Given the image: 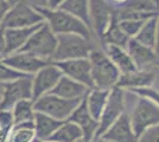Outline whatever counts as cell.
I'll return each instance as SVG.
<instances>
[{
	"instance_id": "obj_17",
	"label": "cell",
	"mask_w": 159,
	"mask_h": 142,
	"mask_svg": "<svg viewBox=\"0 0 159 142\" xmlns=\"http://www.w3.org/2000/svg\"><path fill=\"white\" fill-rule=\"evenodd\" d=\"M89 90L90 88H88L87 85L63 75L60 78V81L57 82L56 87L52 89L51 94L57 95V96L66 98V100L82 101L88 95Z\"/></svg>"
},
{
	"instance_id": "obj_9",
	"label": "cell",
	"mask_w": 159,
	"mask_h": 142,
	"mask_svg": "<svg viewBox=\"0 0 159 142\" xmlns=\"http://www.w3.org/2000/svg\"><path fill=\"white\" fill-rule=\"evenodd\" d=\"M32 75H26L5 83L0 109H12L17 102L32 100Z\"/></svg>"
},
{
	"instance_id": "obj_23",
	"label": "cell",
	"mask_w": 159,
	"mask_h": 142,
	"mask_svg": "<svg viewBox=\"0 0 159 142\" xmlns=\"http://www.w3.org/2000/svg\"><path fill=\"white\" fill-rule=\"evenodd\" d=\"M111 90H102V89L92 88L89 90L88 95L86 96L87 107L89 109L90 114L93 115L94 118L99 120L103 109L106 107L107 100L109 96Z\"/></svg>"
},
{
	"instance_id": "obj_30",
	"label": "cell",
	"mask_w": 159,
	"mask_h": 142,
	"mask_svg": "<svg viewBox=\"0 0 159 142\" xmlns=\"http://www.w3.org/2000/svg\"><path fill=\"white\" fill-rule=\"evenodd\" d=\"M23 76H26V75L21 74L19 71L12 69L11 67H8L0 58V82L6 83V82L13 81V80H17L19 77H23Z\"/></svg>"
},
{
	"instance_id": "obj_14",
	"label": "cell",
	"mask_w": 159,
	"mask_h": 142,
	"mask_svg": "<svg viewBox=\"0 0 159 142\" xmlns=\"http://www.w3.org/2000/svg\"><path fill=\"white\" fill-rule=\"evenodd\" d=\"M68 121L76 123L83 133V142H89L96 136L98 127H99V120L94 118L90 114L89 109L87 107L86 97L80 102V104L73 111V114L69 116Z\"/></svg>"
},
{
	"instance_id": "obj_46",
	"label": "cell",
	"mask_w": 159,
	"mask_h": 142,
	"mask_svg": "<svg viewBox=\"0 0 159 142\" xmlns=\"http://www.w3.org/2000/svg\"><path fill=\"white\" fill-rule=\"evenodd\" d=\"M154 65H156V67H157V68H159V59L157 62H156V63H154Z\"/></svg>"
},
{
	"instance_id": "obj_43",
	"label": "cell",
	"mask_w": 159,
	"mask_h": 142,
	"mask_svg": "<svg viewBox=\"0 0 159 142\" xmlns=\"http://www.w3.org/2000/svg\"><path fill=\"white\" fill-rule=\"evenodd\" d=\"M33 142H53L51 140H42V139H36Z\"/></svg>"
},
{
	"instance_id": "obj_8",
	"label": "cell",
	"mask_w": 159,
	"mask_h": 142,
	"mask_svg": "<svg viewBox=\"0 0 159 142\" xmlns=\"http://www.w3.org/2000/svg\"><path fill=\"white\" fill-rule=\"evenodd\" d=\"M125 91L126 90L119 88V87H115L109 91L106 107L99 118V127H98L95 137L102 135L120 116L126 113V110H125L126 109L125 107Z\"/></svg>"
},
{
	"instance_id": "obj_42",
	"label": "cell",
	"mask_w": 159,
	"mask_h": 142,
	"mask_svg": "<svg viewBox=\"0 0 159 142\" xmlns=\"http://www.w3.org/2000/svg\"><path fill=\"white\" fill-rule=\"evenodd\" d=\"M7 1H8V4H10L11 6H13V5H16V4H17L19 0H7Z\"/></svg>"
},
{
	"instance_id": "obj_44",
	"label": "cell",
	"mask_w": 159,
	"mask_h": 142,
	"mask_svg": "<svg viewBox=\"0 0 159 142\" xmlns=\"http://www.w3.org/2000/svg\"><path fill=\"white\" fill-rule=\"evenodd\" d=\"M150 1H151V2H153V4H154L157 7H159V0H150Z\"/></svg>"
},
{
	"instance_id": "obj_18",
	"label": "cell",
	"mask_w": 159,
	"mask_h": 142,
	"mask_svg": "<svg viewBox=\"0 0 159 142\" xmlns=\"http://www.w3.org/2000/svg\"><path fill=\"white\" fill-rule=\"evenodd\" d=\"M127 51L138 69H148L159 59V56L154 49L146 46L144 44L131 38L127 44Z\"/></svg>"
},
{
	"instance_id": "obj_45",
	"label": "cell",
	"mask_w": 159,
	"mask_h": 142,
	"mask_svg": "<svg viewBox=\"0 0 159 142\" xmlns=\"http://www.w3.org/2000/svg\"><path fill=\"white\" fill-rule=\"evenodd\" d=\"M113 2H126L127 0H112Z\"/></svg>"
},
{
	"instance_id": "obj_31",
	"label": "cell",
	"mask_w": 159,
	"mask_h": 142,
	"mask_svg": "<svg viewBox=\"0 0 159 142\" xmlns=\"http://www.w3.org/2000/svg\"><path fill=\"white\" fill-rule=\"evenodd\" d=\"M129 93L137 95V96H144V97L148 98L150 101H152L154 104H157L159 107V91L157 89L152 88V87H145V88L129 90Z\"/></svg>"
},
{
	"instance_id": "obj_20",
	"label": "cell",
	"mask_w": 159,
	"mask_h": 142,
	"mask_svg": "<svg viewBox=\"0 0 159 142\" xmlns=\"http://www.w3.org/2000/svg\"><path fill=\"white\" fill-rule=\"evenodd\" d=\"M102 49L105 50L107 56L111 58V61L116 65V68L119 69L121 74L131 72V71H134L138 69L135 67L133 59L131 58L127 49L112 45V44H105Z\"/></svg>"
},
{
	"instance_id": "obj_28",
	"label": "cell",
	"mask_w": 159,
	"mask_h": 142,
	"mask_svg": "<svg viewBox=\"0 0 159 142\" xmlns=\"http://www.w3.org/2000/svg\"><path fill=\"white\" fill-rule=\"evenodd\" d=\"M11 110L13 114L14 124L30 122L34 120L36 110H34L32 100H23V101L17 102Z\"/></svg>"
},
{
	"instance_id": "obj_4",
	"label": "cell",
	"mask_w": 159,
	"mask_h": 142,
	"mask_svg": "<svg viewBox=\"0 0 159 142\" xmlns=\"http://www.w3.org/2000/svg\"><path fill=\"white\" fill-rule=\"evenodd\" d=\"M56 47H57V34L53 33V31L48 25L47 21H44L33 32L32 36L29 38V41L19 51L29 52L38 58L52 62Z\"/></svg>"
},
{
	"instance_id": "obj_3",
	"label": "cell",
	"mask_w": 159,
	"mask_h": 142,
	"mask_svg": "<svg viewBox=\"0 0 159 142\" xmlns=\"http://www.w3.org/2000/svg\"><path fill=\"white\" fill-rule=\"evenodd\" d=\"M93 41L77 33L57 34V47L52 62L68 61L76 58H88L94 49Z\"/></svg>"
},
{
	"instance_id": "obj_36",
	"label": "cell",
	"mask_w": 159,
	"mask_h": 142,
	"mask_svg": "<svg viewBox=\"0 0 159 142\" xmlns=\"http://www.w3.org/2000/svg\"><path fill=\"white\" fill-rule=\"evenodd\" d=\"M5 52V28L0 26V58H2Z\"/></svg>"
},
{
	"instance_id": "obj_33",
	"label": "cell",
	"mask_w": 159,
	"mask_h": 142,
	"mask_svg": "<svg viewBox=\"0 0 159 142\" xmlns=\"http://www.w3.org/2000/svg\"><path fill=\"white\" fill-rule=\"evenodd\" d=\"M13 126L14 120L12 110L11 109H0V128L11 130Z\"/></svg>"
},
{
	"instance_id": "obj_13",
	"label": "cell",
	"mask_w": 159,
	"mask_h": 142,
	"mask_svg": "<svg viewBox=\"0 0 159 142\" xmlns=\"http://www.w3.org/2000/svg\"><path fill=\"white\" fill-rule=\"evenodd\" d=\"M1 59L5 64H7L8 67H11L14 70L19 71L21 74L32 75V76L36 72H38L42 68H44L45 65L52 63V62L38 58L29 52H23V51H17V52L8 54Z\"/></svg>"
},
{
	"instance_id": "obj_16",
	"label": "cell",
	"mask_w": 159,
	"mask_h": 142,
	"mask_svg": "<svg viewBox=\"0 0 159 142\" xmlns=\"http://www.w3.org/2000/svg\"><path fill=\"white\" fill-rule=\"evenodd\" d=\"M156 78V74L148 69H137L131 72L120 75L116 87L124 90H133L138 88L152 87Z\"/></svg>"
},
{
	"instance_id": "obj_1",
	"label": "cell",
	"mask_w": 159,
	"mask_h": 142,
	"mask_svg": "<svg viewBox=\"0 0 159 142\" xmlns=\"http://www.w3.org/2000/svg\"><path fill=\"white\" fill-rule=\"evenodd\" d=\"M92 65V78L94 88L112 90L116 87L120 78V70L111 61L102 47H94L89 54Z\"/></svg>"
},
{
	"instance_id": "obj_38",
	"label": "cell",
	"mask_w": 159,
	"mask_h": 142,
	"mask_svg": "<svg viewBox=\"0 0 159 142\" xmlns=\"http://www.w3.org/2000/svg\"><path fill=\"white\" fill-rule=\"evenodd\" d=\"M8 133H10V130H8V129L0 128V142H7V139H8Z\"/></svg>"
},
{
	"instance_id": "obj_15",
	"label": "cell",
	"mask_w": 159,
	"mask_h": 142,
	"mask_svg": "<svg viewBox=\"0 0 159 142\" xmlns=\"http://www.w3.org/2000/svg\"><path fill=\"white\" fill-rule=\"evenodd\" d=\"M101 136L109 142H137L138 139L127 113L120 116Z\"/></svg>"
},
{
	"instance_id": "obj_7",
	"label": "cell",
	"mask_w": 159,
	"mask_h": 142,
	"mask_svg": "<svg viewBox=\"0 0 159 142\" xmlns=\"http://www.w3.org/2000/svg\"><path fill=\"white\" fill-rule=\"evenodd\" d=\"M128 115L138 137L145 129L159 123V107L144 96H137V102Z\"/></svg>"
},
{
	"instance_id": "obj_10",
	"label": "cell",
	"mask_w": 159,
	"mask_h": 142,
	"mask_svg": "<svg viewBox=\"0 0 159 142\" xmlns=\"http://www.w3.org/2000/svg\"><path fill=\"white\" fill-rule=\"evenodd\" d=\"M62 76V71L53 62L36 72L32 77V101L51 93Z\"/></svg>"
},
{
	"instance_id": "obj_11",
	"label": "cell",
	"mask_w": 159,
	"mask_h": 142,
	"mask_svg": "<svg viewBox=\"0 0 159 142\" xmlns=\"http://www.w3.org/2000/svg\"><path fill=\"white\" fill-rule=\"evenodd\" d=\"M89 15L92 32L102 41V37L114 15L112 6L106 0H89Z\"/></svg>"
},
{
	"instance_id": "obj_21",
	"label": "cell",
	"mask_w": 159,
	"mask_h": 142,
	"mask_svg": "<svg viewBox=\"0 0 159 142\" xmlns=\"http://www.w3.org/2000/svg\"><path fill=\"white\" fill-rule=\"evenodd\" d=\"M33 122H34V129H36V136H37L36 139L49 140L64 121H60L47 114L36 111Z\"/></svg>"
},
{
	"instance_id": "obj_34",
	"label": "cell",
	"mask_w": 159,
	"mask_h": 142,
	"mask_svg": "<svg viewBox=\"0 0 159 142\" xmlns=\"http://www.w3.org/2000/svg\"><path fill=\"white\" fill-rule=\"evenodd\" d=\"M24 1L27 2L30 6H32L33 8H36L37 11L49 7V0H24Z\"/></svg>"
},
{
	"instance_id": "obj_40",
	"label": "cell",
	"mask_w": 159,
	"mask_h": 142,
	"mask_svg": "<svg viewBox=\"0 0 159 142\" xmlns=\"http://www.w3.org/2000/svg\"><path fill=\"white\" fill-rule=\"evenodd\" d=\"M81 142H83V141H81ZM89 142H109V141H107L106 139H103L102 136H99V137H95V139H93L92 141H89Z\"/></svg>"
},
{
	"instance_id": "obj_26",
	"label": "cell",
	"mask_w": 159,
	"mask_h": 142,
	"mask_svg": "<svg viewBox=\"0 0 159 142\" xmlns=\"http://www.w3.org/2000/svg\"><path fill=\"white\" fill-rule=\"evenodd\" d=\"M34 122H24L14 124L8 133L7 142H33L36 140Z\"/></svg>"
},
{
	"instance_id": "obj_41",
	"label": "cell",
	"mask_w": 159,
	"mask_h": 142,
	"mask_svg": "<svg viewBox=\"0 0 159 142\" xmlns=\"http://www.w3.org/2000/svg\"><path fill=\"white\" fill-rule=\"evenodd\" d=\"M4 87H5V83L0 82V102H1V97H2V93H4Z\"/></svg>"
},
{
	"instance_id": "obj_27",
	"label": "cell",
	"mask_w": 159,
	"mask_h": 142,
	"mask_svg": "<svg viewBox=\"0 0 159 142\" xmlns=\"http://www.w3.org/2000/svg\"><path fill=\"white\" fill-rule=\"evenodd\" d=\"M158 17L154 15L152 18H148L145 20L143 27L140 28L138 34L134 37L135 41L144 44L146 46L154 49L156 46V39H157V24H158Z\"/></svg>"
},
{
	"instance_id": "obj_35",
	"label": "cell",
	"mask_w": 159,
	"mask_h": 142,
	"mask_svg": "<svg viewBox=\"0 0 159 142\" xmlns=\"http://www.w3.org/2000/svg\"><path fill=\"white\" fill-rule=\"evenodd\" d=\"M10 8H11V5L8 4L7 0H0V24H1L2 19L5 18L6 13L10 11Z\"/></svg>"
},
{
	"instance_id": "obj_19",
	"label": "cell",
	"mask_w": 159,
	"mask_h": 142,
	"mask_svg": "<svg viewBox=\"0 0 159 142\" xmlns=\"http://www.w3.org/2000/svg\"><path fill=\"white\" fill-rule=\"evenodd\" d=\"M40 25L42 24L31 27L5 28V52H4L2 58L8 56V54H12L17 51H19L20 49L25 45V43L29 41V38L32 36L33 32Z\"/></svg>"
},
{
	"instance_id": "obj_24",
	"label": "cell",
	"mask_w": 159,
	"mask_h": 142,
	"mask_svg": "<svg viewBox=\"0 0 159 142\" xmlns=\"http://www.w3.org/2000/svg\"><path fill=\"white\" fill-rule=\"evenodd\" d=\"M129 39L131 38L119 26V21L115 18V15H113L112 21L102 37V41L105 44H112V45L127 49V44H128Z\"/></svg>"
},
{
	"instance_id": "obj_32",
	"label": "cell",
	"mask_w": 159,
	"mask_h": 142,
	"mask_svg": "<svg viewBox=\"0 0 159 142\" xmlns=\"http://www.w3.org/2000/svg\"><path fill=\"white\" fill-rule=\"evenodd\" d=\"M137 142H159V123L145 129L138 136Z\"/></svg>"
},
{
	"instance_id": "obj_6",
	"label": "cell",
	"mask_w": 159,
	"mask_h": 142,
	"mask_svg": "<svg viewBox=\"0 0 159 142\" xmlns=\"http://www.w3.org/2000/svg\"><path fill=\"white\" fill-rule=\"evenodd\" d=\"M80 102L81 101L66 100L49 93V94L43 95L38 100H36L33 102V105L36 111L47 114L60 121H66L69 116L73 114L74 110L76 109V107L80 104Z\"/></svg>"
},
{
	"instance_id": "obj_12",
	"label": "cell",
	"mask_w": 159,
	"mask_h": 142,
	"mask_svg": "<svg viewBox=\"0 0 159 142\" xmlns=\"http://www.w3.org/2000/svg\"><path fill=\"white\" fill-rule=\"evenodd\" d=\"M53 63L60 68L63 75L84 84L88 88H94L93 78H92V65L89 58H76V59L53 62Z\"/></svg>"
},
{
	"instance_id": "obj_37",
	"label": "cell",
	"mask_w": 159,
	"mask_h": 142,
	"mask_svg": "<svg viewBox=\"0 0 159 142\" xmlns=\"http://www.w3.org/2000/svg\"><path fill=\"white\" fill-rule=\"evenodd\" d=\"M64 0H49V7L48 8H51V10H56L61 6V4L63 2Z\"/></svg>"
},
{
	"instance_id": "obj_39",
	"label": "cell",
	"mask_w": 159,
	"mask_h": 142,
	"mask_svg": "<svg viewBox=\"0 0 159 142\" xmlns=\"http://www.w3.org/2000/svg\"><path fill=\"white\" fill-rule=\"evenodd\" d=\"M154 51L157 52L159 56V17H158V24H157V39H156V46H154Z\"/></svg>"
},
{
	"instance_id": "obj_25",
	"label": "cell",
	"mask_w": 159,
	"mask_h": 142,
	"mask_svg": "<svg viewBox=\"0 0 159 142\" xmlns=\"http://www.w3.org/2000/svg\"><path fill=\"white\" fill-rule=\"evenodd\" d=\"M58 8L77 17L79 19H81L84 24L90 27L89 0H64Z\"/></svg>"
},
{
	"instance_id": "obj_2",
	"label": "cell",
	"mask_w": 159,
	"mask_h": 142,
	"mask_svg": "<svg viewBox=\"0 0 159 142\" xmlns=\"http://www.w3.org/2000/svg\"><path fill=\"white\" fill-rule=\"evenodd\" d=\"M38 12L44 17L48 25L53 31V33H77L89 39L93 38V32L90 27L77 17L68 13L61 8L57 10L42 8L38 10Z\"/></svg>"
},
{
	"instance_id": "obj_29",
	"label": "cell",
	"mask_w": 159,
	"mask_h": 142,
	"mask_svg": "<svg viewBox=\"0 0 159 142\" xmlns=\"http://www.w3.org/2000/svg\"><path fill=\"white\" fill-rule=\"evenodd\" d=\"M118 21H119V26L121 27V30L129 38H134L140 31V28L143 27L144 23H145V20H141V19H126V20H118Z\"/></svg>"
},
{
	"instance_id": "obj_5",
	"label": "cell",
	"mask_w": 159,
	"mask_h": 142,
	"mask_svg": "<svg viewBox=\"0 0 159 142\" xmlns=\"http://www.w3.org/2000/svg\"><path fill=\"white\" fill-rule=\"evenodd\" d=\"M45 21L44 17L24 0H19L16 5L11 6L10 11L2 19L0 26L2 28H20L39 25Z\"/></svg>"
},
{
	"instance_id": "obj_22",
	"label": "cell",
	"mask_w": 159,
	"mask_h": 142,
	"mask_svg": "<svg viewBox=\"0 0 159 142\" xmlns=\"http://www.w3.org/2000/svg\"><path fill=\"white\" fill-rule=\"evenodd\" d=\"M49 140L53 142H81L83 141V133L76 123L66 120Z\"/></svg>"
}]
</instances>
